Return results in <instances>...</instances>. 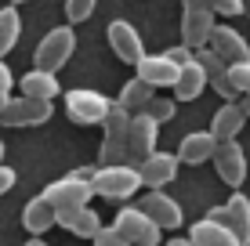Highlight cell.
I'll return each instance as SVG.
<instances>
[{
    "instance_id": "obj_1",
    "label": "cell",
    "mask_w": 250,
    "mask_h": 246,
    "mask_svg": "<svg viewBox=\"0 0 250 246\" xmlns=\"http://www.w3.org/2000/svg\"><path fill=\"white\" fill-rule=\"evenodd\" d=\"M91 174H94V167H76L73 174L51 181L40 196H44L55 210H65V207H91V199H94Z\"/></svg>"
},
{
    "instance_id": "obj_2",
    "label": "cell",
    "mask_w": 250,
    "mask_h": 246,
    "mask_svg": "<svg viewBox=\"0 0 250 246\" xmlns=\"http://www.w3.org/2000/svg\"><path fill=\"white\" fill-rule=\"evenodd\" d=\"M91 189L102 199H131L142 189V174L134 163H120V167H94L91 174Z\"/></svg>"
},
{
    "instance_id": "obj_3",
    "label": "cell",
    "mask_w": 250,
    "mask_h": 246,
    "mask_svg": "<svg viewBox=\"0 0 250 246\" xmlns=\"http://www.w3.org/2000/svg\"><path fill=\"white\" fill-rule=\"evenodd\" d=\"M76 51V29L73 25H55L51 33H44V40L33 51V69H47V73H58L62 65L73 58Z\"/></svg>"
},
{
    "instance_id": "obj_4",
    "label": "cell",
    "mask_w": 250,
    "mask_h": 246,
    "mask_svg": "<svg viewBox=\"0 0 250 246\" xmlns=\"http://www.w3.org/2000/svg\"><path fill=\"white\" fill-rule=\"evenodd\" d=\"M113 228L127 239V246H160V239H163V232L156 228V221H152L142 207H124L116 214Z\"/></svg>"
},
{
    "instance_id": "obj_5",
    "label": "cell",
    "mask_w": 250,
    "mask_h": 246,
    "mask_svg": "<svg viewBox=\"0 0 250 246\" xmlns=\"http://www.w3.org/2000/svg\"><path fill=\"white\" fill-rule=\"evenodd\" d=\"M109 105H113V101H109L105 95H98V91H91V87H76V91L65 95V116L73 123H80V127L102 123L105 113H109Z\"/></svg>"
},
{
    "instance_id": "obj_6",
    "label": "cell",
    "mask_w": 250,
    "mask_h": 246,
    "mask_svg": "<svg viewBox=\"0 0 250 246\" xmlns=\"http://www.w3.org/2000/svg\"><path fill=\"white\" fill-rule=\"evenodd\" d=\"M138 207L145 210V214L156 221L160 232H174V228L185 225V210L178 199H170L163 189H145L142 196H138Z\"/></svg>"
},
{
    "instance_id": "obj_7",
    "label": "cell",
    "mask_w": 250,
    "mask_h": 246,
    "mask_svg": "<svg viewBox=\"0 0 250 246\" xmlns=\"http://www.w3.org/2000/svg\"><path fill=\"white\" fill-rule=\"evenodd\" d=\"M105 37H109V47H113V55L120 58V62L138 65L145 58L142 33H138V25H131L127 19H113V22L105 25Z\"/></svg>"
},
{
    "instance_id": "obj_8",
    "label": "cell",
    "mask_w": 250,
    "mask_h": 246,
    "mask_svg": "<svg viewBox=\"0 0 250 246\" xmlns=\"http://www.w3.org/2000/svg\"><path fill=\"white\" fill-rule=\"evenodd\" d=\"M51 101H37V98H11L4 109H0V123L4 127H40L51 120Z\"/></svg>"
},
{
    "instance_id": "obj_9",
    "label": "cell",
    "mask_w": 250,
    "mask_h": 246,
    "mask_svg": "<svg viewBox=\"0 0 250 246\" xmlns=\"http://www.w3.org/2000/svg\"><path fill=\"white\" fill-rule=\"evenodd\" d=\"M207 217H214V221H225L232 232H236L239 246H250V196L247 192H232L225 199V207H214Z\"/></svg>"
},
{
    "instance_id": "obj_10",
    "label": "cell",
    "mask_w": 250,
    "mask_h": 246,
    "mask_svg": "<svg viewBox=\"0 0 250 246\" xmlns=\"http://www.w3.org/2000/svg\"><path fill=\"white\" fill-rule=\"evenodd\" d=\"M210 163L229 189H239L247 181V152H243L239 141H218V152H214Z\"/></svg>"
},
{
    "instance_id": "obj_11",
    "label": "cell",
    "mask_w": 250,
    "mask_h": 246,
    "mask_svg": "<svg viewBox=\"0 0 250 246\" xmlns=\"http://www.w3.org/2000/svg\"><path fill=\"white\" fill-rule=\"evenodd\" d=\"M160 141V123L149 113H134L131 116V131H127V152H131V163H142L145 156L156 152Z\"/></svg>"
},
{
    "instance_id": "obj_12",
    "label": "cell",
    "mask_w": 250,
    "mask_h": 246,
    "mask_svg": "<svg viewBox=\"0 0 250 246\" xmlns=\"http://www.w3.org/2000/svg\"><path fill=\"white\" fill-rule=\"evenodd\" d=\"M138 174H142V189H167L170 181L178 177V156L174 152H152V156H145L142 163H134Z\"/></svg>"
},
{
    "instance_id": "obj_13",
    "label": "cell",
    "mask_w": 250,
    "mask_h": 246,
    "mask_svg": "<svg viewBox=\"0 0 250 246\" xmlns=\"http://www.w3.org/2000/svg\"><path fill=\"white\" fill-rule=\"evenodd\" d=\"M134 69H138V80H142V83H149L152 91H163V87H174V83H178L182 65L170 62L167 51H160V55H145Z\"/></svg>"
},
{
    "instance_id": "obj_14",
    "label": "cell",
    "mask_w": 250,
    "mask_h": 246,
    "mask_svg": "<svg viewBox=\"0 0 250 246\" xmlns=\"http://www.w3.org/2000/svg\"><path fill=\"white\" fill-rule=\"evenodd\" d=\"M214 152H218V138H214L210 131H192V134H185L182 141H178V163H188V167H196V163H207V159H214Z\"/></svg>"
},
{
    "instance_id": "obj_15",
    "label": "cell",
    "mask_w": 250,
    "mask_h": 246,
    "mask_svg": "<svg viewBox=\"0 0 250 246\" xmlns=\"http://www.w3.org/2000/svg\"><path fill=\"white\" fill-rule=\"evenodd\" d=\"M55 221H58V228L80 235V239H94V235H98V228H102V217L94 214L91 207H65V210H55Z\"/></svg>"
},
{
    "instance_id": "obj_16",
    "label": "cell",
    "mask_w": 250,
    "mask_h": 246,
    "mask_svg": "<svg viewBox=\"0 0 250 246\" xmlns=\"http://www.w3.org/2000/svg\"><path fill=\"white\" fill-rule=\"evenodd\" d=\"M247 127V113L239 101H221V109H214V120H210V134L218 141H236L239 131Z\"/></svg>"
},
{
    "instance_id": "obj_17",
    "label": "cell",
    "mask_w": 250,
    "mask_h": 246,
    "mask_svg": "<svg viewBox=\"0 0 250 246\" xmlns=\"http://www.w3.org/2000/svg\"><path fill=\"white\" fill-rule=\"evenodd\" d=\"M207 47H214L221 58L232 65V62H250V47H247V40H243V33L239 29H232V25H214V33H210V44Z\"/></svg>"
},
{
    "instance_id": "obj_18",
    "label": "cell",
    "mask_w": 250,
    "mask_h": 246,
    "mask_svg": "<svg viewBox=\"0 0 250 246\" xmlns=\"http://www.w3.org/2000/svg\"><path fill=\"white\" fill-rule=\"evenodd\" d=\"M214 25H218V22H214V15L207 11V7H203V11H185L182 15V44L192 47V51L207 47V44H210Z\"/></svg>"
},
{
    "instance_id": "obj_19",
    "label": "cell",
    "mask_w": 250,
    "mask_h": 246,
    "mask_svg": "<svg viewBox=\"0 0 250 246\" xmlns=\"http://www.w3.org/2000/svg\"><path fill=\"white\" fill-rule=\"evenodd\" d=\"M188 239L196 246H239L236 232L225 221H214V217H200V221L188 228Z\"/></svg>"
},
{
    "instance_id": "obj_20",
    "label": "cell",
    "mask_w": 250,
    "mask_h": 246,
    "mask_svg": "<svg viewBox=\"0 0 250 246\" xmlns=\"http://www.w3.org/2000/svg\"><path fill=\"white\" fill-rule=\"evenodd\" d=\"M19 87H22V98H37V101H55L62 95L58 73H47V69H29L19 80Z\"/></svg>"
},
{
    "instance_id": "obj_21",
    "label": "cell",
    "mask_w": 250,
    "mask_h": 246,
    "mask_svg": "<svg viewBox=\"0 0 250 246\" xmlns=\"http://www.w3.org/2000/svg\"><path fill=\"white\" fill-rule=\"evenodd\" d=\"M58 221H55V207H51V203L44 199V196H33L29 203H25V210H22V228L29 235H44L47 228H55Z\"/></svg>"
},
{
    "instance_id": "obj_22",
    "label": "cell",
    "mask_w": 250,
    "mask_h": 246,
    "mask_svg": "<svg viewBox=\"0 0 250 246\" xmlns=\"http://www.w3.org/2000/svg\"><path fill=\"white\" fill-rule=\"evenodd\" d=\"M174 101H196L207 91V76H203V69L196 62H188V65H182V73H178V83L174 87Z\"/></svg>"
},
{
    "instance_id": "obj_23",
    "label": "cell",
    "mask_w": 250,
    "mask_h": 246,
    "mask_svg": "<svg viewBox=\"0 0 250 246\" xmlns=\"http://www.w3.org/2000/svg\"><path fill=\"white\" fill-rule=\"evenodd\" d=\"M152 95H156V91H152L149 87V83H142V80H138V76H134V80H127L124 83V91H120V105H124L127 109V113H145V105H149V101H152Z\"/></svg>"
},
{
    "instance_id": "obj_24",
    "label": "cell",
    "mask_w": 250,
    "mask_h": 246,
    "mask_svg": "<svg viewBox=\"0 0 250 246\" xmlns=\"http://www.w3.org/2000/svg\"><path fill=\"white\" fill-rule=\"evenodd\" d=\"M102 134H105V141H127V131H131V113H127L120 101H113L105 113V120L98 123Z\"/></svg>"
},
{
    "instance_id": "obj_25",
    "label": "cell",
    "mask_w": 250,
    "mask_h": 246,
    "mask_svg": "<svg viewBox=\"0 0 250 246\" xmlns=\"http://www.w3.org/2000/svg\"><path fill=\"white\" fill-rule=\"evenodd\" d=\"M22 37V19H19V7H0V58L7 55Z\"/></svg>"
},
{
    "instance_id": "obj_26",
    "label": "cell",
    "mask_w": 250,
    "mask_h": 246,
    "mask_svg": "<svg viewBox=\"0 0 250 246\" xmlns=\"http://www.w3.org/2000/svg\"><path fill=\"white\" fill-rule=\"evenodd\" d=\"M120 163H131L127 141H105V138H102V149H98V167H120Z\"/></svg>"
},
{
    "instance_id": "obj_27",
    "label": "cell",
    "mask_w": 250,
    "mask_h": 246,
    "mask_svg": "<svg viewBox=\"0 0 250 246\" xmlns=\"http://www.w3.org/2000/svg\"><path fill=\"white\" fill-rule=\"evenodd\" d=\"M225 80L232 83V91H236L239 98H250V62H232Z\"/></svg>"
},
{
    "instance_id": "obj_28",
    "label": "cell",
    "mask_w": 250,
    "mask_h": 246,
    "mask_svg": "<svg viewBox=\"0 0 250 246\" xmlns=\"http://www.w3.org/2000/svg\"><path fill=\"white\" fill-rule=\"evenodd\" d=\"M145 113H149L156 123H170V120L178 116V105H174V98H160V95H152V101L145 105Z\"/></svg>"
},
{
    "instance_id": "obj_29",
    "label": "cell",
    "mask_w": 250,
    "mask_h": 246,
    "mask_svg": "<svg viewBox=\"0 0 250 246\" xmlns=\"http://www.w3.org/2000/svg\"><path fill=\"white\" fill-rule=\"evenodd\" d=\"M94 7H98V0H65V19H69V25L87 22L91 15H94Z\"/></svg>"
},
{
    "instance_id": "obj_30",
    "label": "cell",
    "mask_w": 250,
    "mask_h": 246,
    "mask_svg": "<svg viewBox=\"0 0 250 246\" xmlns=\"http://www.w3.org/2000/svg\"><path fill=\"white\" fill-rule=\"evenodd\" d=\"M207 7H210L214 19H218V15H225V19L243 15V0H207Z\"/></svg>"
},
{
    "instance_id": "obj_31",
    "label": "cell",
    "mask_w": 250,
    "mask_h": 246,
    "mask_svg": "<svg viewBox=\"0 0 250 246\" xmlns=\"http://www.w3.org/2000/svg\"><path fill=\"white\" fill-rule=\"evenodd\" d=\"M11 91H15V76H11V69H7V62L0 58V109H4L7 101L15 98Z\"/></svg>"
},
{
    "instance_id": "obj_32",
    "label": "cell",
    "mask_w": 250,
    "mask_h": 246,
    "mask_svg": "<svg viewBox=\"0 0 250 246\" xmlns=\"http://www.w3.org/2000/svg\"><path fill=\"white\" fill-rule=\"evenodd\" d=\"M91 243H94V246H127V239L116 232L113 225H102V228H98V235H94Z\"/></svg>"
},
{
    "instance_id": "obj_33",
    "label": "cell",
    "mask_w": 250,
    "mask_h": 246,
    "mask_svg": "<svg viewBox=\"0 0 250 246\" xmlns=\"http://www.w3.org/2000/svg\"><path fill=\"white\" fill-rule=\"evenodd\" d=\"M167 58H170V62H178V65H188V62H192V47L174 44V47H167Z\"/></svg>"
},
{
    "instance_id": "obj_34",
    "label": "cell",
    "mask_w": 250,
    "mask_h": 246,
    "mask_svg": "<svg viewBox=\"0 0 250 246\" xmlns=\"http://www.w3.org/2000/svg\"><path fill=\"white\" fill-rule=\"evenodd\" d=\"M15 181H19V174H15L11 167H7V163H0V196L15 189Z\"/></svg>"
},
{
    "instance_id": "obj_35",
    "label": "cell",
    "mask_w": 250,
    "mask_h": 246,
    "mask_svg": "<svg viewBox=\"0 0 250 246\" xmlns=\"http://www.w3.org/2000/svg\"><path fill=\"white\" fill-rule=\"evenodd\" d=\"M182 4H185V11H203L207 0H182ZM207 11H210V7H207Z\"/></svg>"
},
{
    "instance_id": "obj_36",
    "label": "cell",
    "mask_w": 250,
    "mask_h": 246,
    "mask_svg": "<svg viewBox=\"0 0 250 246\" xmlns=\"http://www.w3.org/2000/svg\"><path fill=\"white\" fill-rule=\"evenodd\" d=\"M167 246H196L188 235H174V239H167Z\"/></svg>"
},
{
    "instance_id": "obj_37",
    "label": "cell",
    "mask_w": 250,
    "mask_h": 246,
    "mask_svg": "<svg viewBox=\"0 0 250 246\" xmlns=\"http://www.w3.org/2000/svg\"><path fill=\"white\" fill-rule=\"evenodd\" d=\"M239 105H243V113H247V120H250V98H239Z\"/></svg>"
},
{
    "instance_id": "obj_38",
    "label": "cell",
    "mask_w": 250,
    "mask_h": 246,
    "mask_svg": "<svg viewBox=\"0 0 250 246\" xmlns=\"http://www.w3.org/2000/svg\"><path fill=\"white\" fill-rule=\"evenodd\" d=\"M25 246H47V243H44V239H37V235H33V239L25 243Z\"/></svg>"
},
{
    "instance_id": "obj_39",
    "label": "cell",
    "mask_w": 250,
    "mask_h": 246,
    "mask_svg": "<svg viewBox=\"0 0 250 246\" xmlns=\"http://www.w3.org/2000/svg\"><path fill=\"white\" fill-rule=\"evenodd\" d=\"M0 163H4V141H0Z\"/></svg>"
},
{
    "instance_id": "obj_40",
    "label": "cell",
    "mask_w": 250,
    "mask_h": 246,
    "mask_svg": "<svg viewBox=\"0 0 250 246\" xmlns=\"http://www.w3.org/2000/svg\"><path fill=\"white\" fill-rule=\"evenodd\" d=\"M11 4H25V0H11Z\"/></svg>"
}]
</instances>
